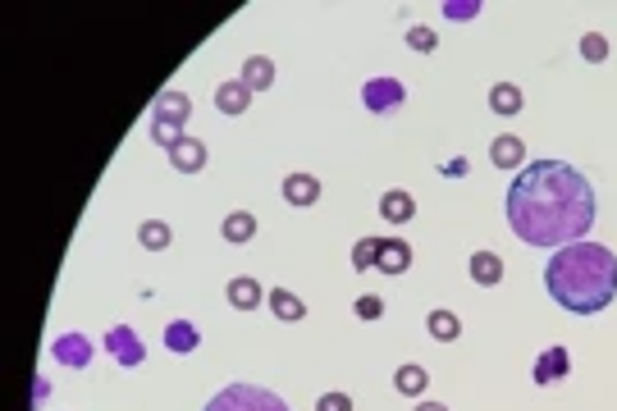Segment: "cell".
I'll return each mask as SVG.
<instances>
[{
	"label": "cell",
	"instance_id": "6da1fadb",
	"mask_svg": "<svg viewBox=\"0 0 617 411\" xmlns=\"http://www.w3.org/2000/svg\"><path fill=\"white\" fill-rule=\"evenodd\" d=\"M508 224L526 247H567L586 242L595 224V188L567 160H535L508 188Z\"/></svg>",
	"mask_w": 617,
	"mask_h": 411
},
{
	"label": "cell",
	"instance_id": "7a4b0ae2",
	"mask_svg": "<svg viewBox=\"0 0 617 411\" xmlns=\"http://www.w3.org/2000/svg\"><path fill=\"white\" fill-rule=\"evenodd\" d=\"M549 298L571 315H599L617 298V256L599 242H567L545 265Z\"/></svg>",
	"mask_w": 617,
	"mask_h": 411
},
{
	"label": "cell",
	"instance_id": "3957f363",
	"mask_svg": "<svg viewBox=\"0 0 617 411\" xmlns=\"http://www.w3.org/2000/svg\"><path fill=\"white\" fill-rule=\"evenodd\" d=\"M206 411H288V402L256 384H229L206 402Z\"/></svg>",
	"mask_w": 617,
	"mask_h": 411
},
{
	"label": "cell",
	"instance_id": "277c9868",
	"mask_svg": "<svg viewBox=\"0 0 617 411\" xmlns=\"http://www.w3.org/2000/svg\"><path fill=\"white\" fill-rule=\"evenodd\" d=\"M407 101V88L398 78H371L366 88H362V105L371 110V114H389V110H398Z\"/></svg>",
	"mask_w": 617,
	"mask_h": 411
},
{
	"label": "cell",
	"instance_id": "5b68a950",
	"mask_svg": "<svg viewBox=\"0 0 617 411\" xmlns=\"http://www.w3.org/2000/svg\"><path fill=\"white\" fill-rule=\"evenodd\" d=\"M105 352L120 361L124 370H138V365L146 361V348H142V339L133 334L129 324H114V329H110V334H105Z\"/></svg>",
	"mask_w": 617,
	"mask_h": 411
},
{
	"label": "cell",
	"instance_id": "8992f818",
	"mask_svg": "<svg viewBox=\"0 0 617 411\" xmlns=\"http://www.w3.org/2000/svg\"><path fill=\"white\" fill-rule=\"evenodd\" d=\"M51 356H55L60 365H69V370H88L92 356H96V348H92V339H83V334H60V339L51 343Z\"/></svg>",
	"mask_w": 617,
	"mask_h": 411
},
{
	"label": "cell",
	"instance_id": "52a82bcc",
	"mask_svg": "<svg viewBox=\"0 0 617 411\" xmlns=\"http://www.w3.org/2000/svg\"><path fill=\"white\" fill-rule=\"evenodd\" d=\"M563 375H571V352L567 348H545L535 356V370H530L535 384H558Z\"/></svg>",
	"mask_w": 617,
	"mask_h": 411
},
{
	"label": "cell",
	"instance_id": "ba28073f",
	"mask_svg": "<svg viewBox=\"0 0 617 411\" xmlns=\"http://www.w3.org/2000/svg\"><path fill=\"white\" fill-rule=\"evenodd\" d=\"M224 298H229V306H234V311H256L265 302V288L252 274H234V279H229V288H224Z\"/></svg>",
	"mask_w": 617,
	"mask_h": 411
},
{
	"label": "cell",
	"instance_id": "9c48e42d",
	"mask_svg": "<svg viewBox=\"0 0 617 411\" xmlns=\"http://www.w3.org/2000/svg\"><path fill=\"white\" fill-rule=\"evenodd\" d=\"M215 110L229 114V119L247 114V110H252V88H247L243 78H238V82H220V88H215Z\"/></svg>",
	"mask_w": 617,
	"mask_h": 411
},
{
	"label": "cell",
	"instance_id": "30bf717a",
	"mask_svg": "<svg viewBox=\"0 0 617 411\" xmlns=\"http://www.w3.org/2000/svg\"><path fill=\"white\" fill-rule=\"evenodd\" d=\"M379 274H407L412 270V247L403 238H379V261H375Z\"/></svg>",
	"mask_w": 617,
	"mask_h": 411
},
{
	"label": "cell",
	"instance_id": "8fae6325",
	"mask_svg": "<svg viewBox=\"0 0 617 411\" xmlns=\"http://www.w3.org/2000/svg\"><path fill=\"white\" fill-rule=\"evenodd\" d=\"M467 274H471V283H480V288L504 283V256H498V252H471Z\"/></svg>",
	"mask_w": 617,
	"mask_h": 411
},
{
	"label": "cell",
	"instance_id": "7c38bea8",
	"mask_svg": "<svg viewBox=\"0 0 617 411\" xmlns=\"http://www.w3.org/2000/svg\"><path fill=\"white\" fill-rule=\"evenodd\" d=\"M170 164H174L179 174H202V170H206V142L183 138V142L170 151Z\"/></svg>",
	"mask_w": 617,
	"mask_h": 411
},
{
	"label": "cell",
	"instance_id": "4fadbf2b",
	"mask_svg": "<svg viewBox=\"0 0 617 411\" xmlns=\"http://www.w3.org/2000/svg\"><path fill=\"white\" fill-rule=\"evenodd\" d=\"M265 302H270V311H275V320H284V324L306 320V302H302L297 293H288V288H270Z\"/></svg>",
	"mask_w": 617,
	"mask_h": 411
},
{
	"label": "cell",
	"instance_id": "5bb4252c",
	"mask_svg": "<svg viewBox=\"0 0 617 411\" xmlns=\"http://www.w3.org/2000/svg\"><path fill=\"white\" fill-rule=\"evenodd\" d=\"M284 201L288 206H316L321 201V179L316 174H288L284 179Z\"/></svg>",
	"mask_w": 617,
	"mask_h": 411
},
{
	"label": "cell",
	"instance_id": "9a60e30c",
	"mask_svg": "<svg viewBox=\"0 0 617 411\" xmlns=\"http://www.w3.org/2000/svg\"><path fill=\"white\" fill-rule=\"evenodd\" d=\"M379 215L389 220V224H407L412 215H416V201H412V192H403V188H389L379 197Z\"/></svg>",
	"mask_w": 617,
	"mask_h": 411
},
{
	"label": "cell",
	"instance_id": "2e32d148",
	"mask_svg": "<svg viewBox=\"0 0 617 411\" xmlns=\"http://www.w3.org/2000/svg\"><path fill=\"white\" fill-rule=\"evenodd\" d=\"M151 114L165 119V123H188L192 119V101H188V92H161L156 105H151Z\"/></svg>",
	"mask_w": 617,
	"mask_h": 411
},
{
	"label": "cell",
	"instance_id": "e0dca14e",
	"mask_svg": "<svg viewBox=\"0 0 617 411\" xmlns=\"http://www.w3.org/2000/svg\"><path fill=\"white\" fill-rule=\"evenodd\" d=\"M489 160L498 164V170H517V164L526 160V142H521V138H513V133L494 138V142H489Z\"/></svg>",
	"mask_w": 617,
	"mask_h": 411
},
{
	"label": "cell",
	"instance_id": "ac0fdd59",
	"mask_svg": "<svg viewBox=\"0 0 617 411\" xmlns=\"http://www.w3.org/2000/svg\"><path fill=\"white\" fill-rule=\"evenodd\" d=\"M197 343H202V334H197V324H192V320L165 324V348L170 352H197Z\"/></svg>",
	"mask_w": 617,
	"mask_h": 411
},
{
	"label": "cell",
	"instance_id": "d6986e66",
	"mask_svg": "<svg viewBox=\"0 0 617 411\" xmlns=\"http://www.w3.org/2000/svg\"><path fill=\"white\" fill-rule=\"evenodd\" d=\"M243 82H247L252 92L275 88V60H265V55H247V64H243Z\"/></svg>",
	"mask_w": 617,
	"mask_h": 411
},
{
	"label": "cell",
	"instance_id": "ffe728a7",
	"mask_svg": "<svg viewBox=\"0 0 617 411\" xmlns=\"http://www.w3.org/2000/svg\"><path fill=\"white\" fill-rule=\"evenodd\" d=\"M224 242H234V247H243V242H252L256 238V215L252 211H234V215H224Z\"/></svg>",
	"mask_w": 617,
	"mask_h": 411
},
{
	"label": "cell",
	"instance_id": "44dd1931",
	"mask_svg": "<svg viewBox=\"0 0 617 411\" xmlns=\"http://www.w3.org/2000/svg\"><path fill=\"white\" fill-rule=\"evenodd\" d=\"M489 110L494 114H517L521 110V88H517V82H494V88H489Z\"/></svg>",
	"mask_w": 617,
	"mask_h": 411
},
{
	"label": "cell",
	"instance_id": "7402d4cb",
	"mask_svg": "<svg viewBox=\"0 0 617 411\" xmlns=\"http://www.w3.org/2000/svg\"><path fill=\"white\" fill-rule=\"evenodd\" d=\"M394 389L403 393V398H421L430 389V375L421 365H398V375H394Z\"/></svg>",
	"mask_w": 617,
	"mask_h": 411
},
{
	"label": "cell",
	"instance_id": "603a6c76",
	"mask_svg": "<svg viewBox=\"0 0 617 411\" xmlns=\"http://www.w3.org/2000/svg\"><path fill=\"white\" fill-rule=\"evenodd\" d=\"M138 242L146 247V252H165V247L174 242V233H170V224H165V220H142Z\"/></svg>",
	"mask_w": 617,
	"mask_h": 411
},
{
	"label": "cell",
	"instance_id": "cb8c5ba5",
	"mask_svg": "<svg viewBox=\"0 0 617 411\" xmlns=\"http://www.w3.org/2000/svg\"><path fill=\"white\" fill-rule=\"evenodd\" d=\"M426 329H430V339L453 343V339L462 334V320H457L453 311H430V315H426Z\"/></svg>",
	"mask_w": 617,
	"mask_h": 411
},
{
	"label": "cell",
	"instance_id": "d4e9b609",
	"mask_svg": "<svg viewBox=\"0 0 617 411\" xmlns=\"http://www.w3.org/2000/svg\"><path fill=\"white\" fill-rule=\"evenodd\" d=\"M151 142H156V147H165V151H174V147L183 142V123H165V119H151Z\"/></svg>",
	"mask_w": 617,
	"mask_h": 411
},
{
	"label": "cell",
	"instance_id": "484cf974",
	"mask_svg": "<svg viewBox=\"0 0 617 411\" xmlns=\"http://www.w3.org/2000/svg\"><path fill=\"white\" fill-rule=\"evenodd\" d=\"M407 46H412L416 55H430V51L439 46V37H435V28H426V23H412V28H407Z\"/></svg>",
	"mask_w": 617,
	"mask_h": 411
},
{
	"label": "cell",
	"instance_id": "4316f807",
	"mask_svg": "<svg viewBox=\"0 0 617 411\" xmlns=\"http://www.w3.org/2000/svg\"><path fill=\"white\" fill-rule=\"evenodd\" d=\"M576 51H581V60H590V64H604L608 60V37L604 32H586Z\"/></svg>",
	"mask_w": 617,
	"mask_h": 411
},
{
	"label": "cell",
	"instance_id": "83f0119b",
	"mask_svg": "<svg viewBox=\"0 0 617 411\" xmlns=\"http://www.w3.org/2000/svg\"><path fill=\"white\" fill-rule=\"evenodd\" d=\"M375 261H379V238H362L353 247V270H375Z\"/></svg>",
	"mask_w": 617,
	"mask_h": 411
},
{
	"label": "cell",
	"instance_id": "f1b7e54d",
	"mask_svg": "<svg viewBox=\"0 0 617 411\" xmlns=\"http://www.w3.org/2000/svg\"><path fill=\"white\" fill-rule=\"evenodd\" d=\"M485 5L480 0H444V19H453V23H467V19H476Z\"/></svg>",
	"mask_w": 617,
	"mask_h": 411
},
{
	"label": "cell",
	"instance_id": "f546056e",
	"mask_svg": "<svg viewBox=\"0 0 617 411\" xmlns=\"http://www.w3.org/2000/svg\"><path fill=\"white\" fill-rule=\"evenodd\" d=\"M353 311H357V320H379V315H384V298H375V293H362V298L353 302Z\"/></svg>",
	"mask_w": 617,
	"mask_h": 411
},
{
	"label": "cell",
	"instance_id": "4dcf8cb0",
	"mask_svg": "<svg viewBox=\"0 0 617 411\" xmlns=\"http://www.w3.org/2000/svg\"><path fill=\"white\" fill-rule=\"evenodd\" d=\"M316 411H353V398L348 393H321Z\"/></svg>",
	"mask_w": 617,
	"mask_h": 411
},
{
	"label": "cell",
	"instance_id": "1f68e13d",
	"mask_svg": "<svg viewBox=\"0 0 617 411\" xmlns=\"http://www.w3.org/2000/svg\"><path fill=\"white\" fill-rule=\"evenodd\" d=\"M444 174L448 179H462V174H467V160H444Z\"/></svg>",
	"mask_w": 617,
	"mask_h": 411
},
{
	"label": "cell",
	"instance_id": "d6a6232c",
	"mask_svg": "<svg viewBox=\"0 0 617 411\" xmlns=\"http://www.w3.org/2000/svg\"><path fill=\"white\" fill-rule=\"evenodd\" d=\"M46 393H51V384H46V380H37V393H32V402L42 407V402H46Z\"/></svg>",
	"mask_w": 617,
	"mask_h": 411
},
{
	"label": "cell",
	"instance_id": "836d02e7",
	"mask_svg": "<svg viewBox=\"0 0 617 411\" xmlns=\"http://www.w3.org/2000/svg\"><path fill=\"white\" fill-rule=\"evenodd\" d=\"M412 411H448V407H444V402H416Z\"/></svg>",
	"mask_w": 617,
	"mask_h": 411
}]
</instances>
